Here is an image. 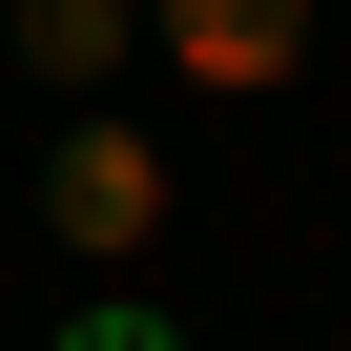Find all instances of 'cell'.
Returning a JSON list of instances; mask_svg holds the SVG:
<instances>
[{
  "label": "cell",
  "mask_w": 351,
  "mask_h": 351,
  "mask_svg": "<svg viewBox=\"0 0 351 351\" xmlns=\"http://www.w3.org/2000/svg\"><path fill=\"white\" fill-rule=\"evenodd\" d=\"M145 42L186 62V83H228V104H269L310 62V0H145Z\"/></svg>",
  "instance_id": "6da1fadb"
},
{
  "label": "cell",
  "mask_w": 351,
  "mask_h": 351,
  "mask_svg": "<svg viewBox=\"0 0 351 351\" xmlns=\"http://www.w3.org/2000/svg\"><path fill=\"white\" fill-rule=\"evenodd\" d=\"M42 228H62V248H145V228H165V165H145V124H62V165H42Z\"/></svg>",
  "instance_id": "7a4b0ae2"
},
{
  "label": "cell",
  "mask_w": 351,
  "mask_h": 351,
  "mask_svg": "<svg viewBox=\"0 0 351 351\" xmlns=\"http://www.w3.org/2000/svg\"><path fill=\"white\" fill-rule=\"evenodd\" d=\"M21 62H42V83H104V62H124V0H21Z\"/></svg>",
  "instance_id": "3957f363"
},
{
  "label": "cell",
  "mask_w": 351,
  "mask_h": 351,
  "mask_svg": "<svg viewBox=\"0 0 351 351\" xmlns=\"http://www.w3.org/2000/svg\"><path fill=\"white\" fill-rule=\"evenodd\" d=\"M42 351H186L165 310H83V330H42Z\"/></svg>",
  "instance_id": "277c9868"
}]
</instances>
